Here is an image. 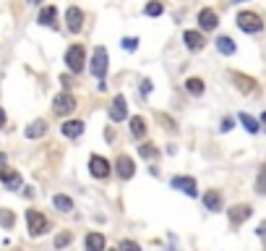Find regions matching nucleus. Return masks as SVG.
Instances as JSON below:
<instances>
[{"instance_id": "obj_15", "label": "nucleus", "mask_w": 266, "mask_h": 251, "mask_svg": "<svg viewBox=\"0 0 266 251\" xmlns=\"http://www.w3.org/2000/svg\"><path fill=\"white\" fill-rule=\"evenodd\" d=\"M183 42H186L188 50H201L204 48V37L199 32H186V34H183Z\"/></svg>"}, {"instance_id": "obj_20", "label": "nucleus", "mask_w": 266, "mask_h": 251, "mask_svg": "<svg viewBox=\"0 0 266 251\" xmlns=\"http://www.w3.org/2000/svg\"><path fill=\"white\" fill-rule=\"evenodd\" d=\"M204 204H206V210H212V212H219L222 210V196H219L217 191H209L204 196Z\"/></svg>"}, {"instance_id": "obj_5", "label": "nucleus", "mask_w": 266, "mask_h": 251, "mask_svg": "<svg viewBox=\"0 0 266 251\" xmlns=\"http://www.w3.org/2000/svg\"><path fill=\"white\" fill-rule=\"evenodd\" d=\"M89 173L94 176V178H107L110 176V162L105 157H99V154H94L89 160Z\"/></svg>"}, {"instance_id": "obj_3", "label": "nucleus", "mask_w": 266, "mask_h": 251, "mask_svg": "<svg viewBox=\"0 0 266 251\" xmlns=\"http://www.w3.org/2000/svg\"><path fill=\"white\" fill-rule=\"evenodd\" d=\"M107 50L105 48H97L94 50V58H91V74H94L97 78H105L107 74Z\"/></svg>"}, {"instance_id": "obj_36", "label": "nucleus", "mask_w": 266, "mask_h": 251, "mask_svg": "<svg viewBox=\"0 0 266 251\" xmlns=\"http://www.w3.org/2000/svg\"><path fill=\"white\" fill-rule=\"evenodd\" d=\"M3 123H5V112H3V110H0V126H3Z\"/></svg>"}, {"instance_id": "obj_12", "label": "nucleus", "mask_w": 266, "mask_h": 251, "mask_svg": "<svg viewBox=\"0 0 266 251\" xmlns=\"http://www.w3.org/2000/svg\"><path fill=\"white\" fill-rule=\"evenodd\" d=\"M115 168H118V176H120V178H133L136 165H133V160H131V157L120 154V157H118V162H115Z\"/></svg>"}, {"instance_id": "obj_21", "label": "nucleus", "mask_w": 266, "mask_h": 251, "mask_svg": "<svg viewBox=\"0 0 266 251\" xmlns=\"http://www.w3.org/2000/svg\"><path fill=\"white\" fill-rule=\"evenodd\" d=\"M217 50L222 52V55H233L235 52V42L230 40V37H219L217 40Z\"/></svg>"}, {"instance_id": "obj_33", "label": "nucleus", "mask_w": 266, "mask_h": 251, "mask_svg": "<svg viewBox=\"0 0 266 251\" xmlns=\"http://www.w3.org/2000/svg\"><path fill=\"white\" fill-rule=\"evenodd\" d=\"M233 126H235V123H233V118H225V120H222V131H230Z\"/></svg>"}, {"instance_id": "obj_26", "label": "nucleus", "mask_w": 266, "mask_h": 251, "mask_svg": "<svg viewBox=\"0 0 266 251\" xmlns=\"http://www.w3.org/2000/svg\"><path fill=\"white\" fill-rule=\"evenodd\" d=\"M138 154H141L144 160H154V157H157V150H154L152 144H141V146H138Z\"/></svg>"}, {"instance_id": "obj_18", "label": "nucleus", "mask_w": 266, "mask_h": 251, "mask_svg": "<svg viewBox=\"0 0 266 251\" xmlns=\"http://www.w3.org/2000/svg\"><path fill=\"white\" fill-rule=\"evenodd\" d=\"M55 16H57L55 6H44V8L39 10V24H42V26H55Z\"/></svg>"}, {"instance_id": "obj_27", "label": "nucleus", "mask_w": 266, "mask_h": 251, "mask_svg": "<svg viewBox=\"0 0 266 251\" xmlns=\"http://www.w3.org/2000/svg\"><path fill=\"white\" fill-rule=\"evenodd\" d=\"M0 222H3V228H13V212L0 210Z\"/></svg>"}, {"instance_id": "obj_4", "label": "nucleus", "mask_w": 266, "mask_h": 251, "mask_svg": "<svg viewBox=\"0 0 266 251\" xmlns=\"http://www.w3.org/2000/svg\"><path fill=\"white\" fill-rule=\"evenodd\" d=\"M238 26L243 29V32H248V34H256V32H261V18L256 16V14H251V10H246V14H240L238 16Z\"/></svg>"}, {"instance_id": "obj_22", "label": "nucleus", "mask_w": 266, "mask_h": 251, "mask_svg": "<svg viewBox=\"0 0 266 251\" xmlns=\"http://www.w3.org/2000/svg\"><path fill=\"white\" fill-rule=\"evenodd\" d=\"M52 204H55L60 212H71V210H73V202L68 199V196H63V194H57V196L52 199Z\"/></svg>"}, {"instance_id": "obj_13", "label": "nucleus", "mask_w": 266, "mask_h": 251, "mask_svg": "<svg viewBox=\"0 0 266 251\" xmlns=\"http://www.w3.org/2000/svg\"><path fill=\"white\" fill-rule=\"evenodd\" d=\"M0 180H3L8 188H18V186H21V176L16 173V170H10V168L0 170Z\"/></svg>"}, {"instance_id": "obj_8", "label": "nucleus", "mask_w": 266, "mask_h": 251, "mask_svg": "<svg viewBox=\"0 0 266 251\" xmlns=\"http://www.w3.org/2000/svg\"><path fill=\"white\" fill-rule=\"evenodd\" d=\"M125 112H128V102H125V97H115L112 105H110V118L118 123V120H125Z\"/></svg>"}, {"instance_id": "obj_11", "label": "nucleus", "mask_w": 266, "mask_h": 251, "mask_svg": "<svg viewBox=\"0 0 266 251\" xmlns=\"http://www.w3.org/2000/svg\"><path fill=\"white\" fill-rule=\"evenodd\" d=\"M217 14L214 10H209V8H204L201 14H199V26L204 29V32H212V29H217Z\"/></svg>"}, {"instance_id": "obj_32", "label": "nucleus", "mask_w": 266, "mask_h": 251, "mask_svg": "<svg viewBox=\"0 0 266 251\" xmlns=\"http://www.w3.org/2000/svg\"><path fill=\"white\" fill-rule=\"evenodd\" d=\"M256 186H259V188H256L259 194H266V168L261 170V176H259V184H256Z\"/></svg>"}, {"instance_id": "obj_40", "label": "nucleus", "mask_w": 266, "mask_h": 251, "mask_svg": "<svg viewBox=\"0 0 266 251\" xmlns=\"http://www.w3.org/2000/svg\"><path fill=\"white\" fill-rule=\"evenodd\" d=\"M233 3H246V0H233Z\"/></svg>"}, {"instance_id": "obj_17", "label": "nucleus", "mask_w": 266, "mask_h": 251, "mask_svg": "<svg viewBox=\"0 0 266 251\" xmlns=\"http://www.w3.org/2000/svg\"><path fill=\"white\" fill-rule=\"evenodd\" d=\"M24 134H26V139H39V136L47 134V123H44V120H34Z\"/></svg>"}, {"instance_id": "obj_2", "label": "nucleus", "mask_w": 266, "mask_h": 251, "mask_svg": "<svg viewBox=\"0 0 266 251\" xmlns=\"http://www.w3.org/2000/svg\"><path fill=\"white\" fill-rule=\"evenodd\" d=\"M84 48L81 44H73V48H68V52H65V63H68V68H71V74H78V71H84Z\"/></svg>"}, {"instance_id": "obj_37", "label": "nucleus", "mask_w": 266, "mask_h": 251, "mask_svg": "<svg viewBox=\"0 0 266 251\" xmlns=\"http://www.w3.org/2000/svg\"><path fill=\"white\" fill-rule=\"evenodd\" d=\"M26 3H31V6H37V3H42V0H26Z\"/></svg>"}, {"instance_id": "obj_30", "label": "nucleus", "mask_w": 266, "mask_h": 251, "mask_svg": "<svg viewBox=\"0 0 266 251\" xmlns=\"http://www.w3.org/2000/svg\"><path fill=\"white\" fill-rule=\"evenodd\" d=\"M120 251H141V246H138L136 241H123V244H120Z\"/></svg>"}, {"instance_id": "obj_9", "label": "nucleus", "mask_w": 266, "mask_h": 251, "mask_svg": "<svg viewBox=\"0 0 266 251\" xmlns=\"http://www.w3.org/2000/svg\"><path fill=\"white\" fill-rule=\"evenodd\" d=\"M251 207H248V204H235V207L233 210H230V225H240V222H246L248 218H251Z\"/></svg>"}, {"instance_id": "obj_19", "label": "nucleus", "mask_w": 266, "mask_h": 251, "mask_svg": "<svg viewBox=\"0 0 266 251\" xmlns=\"http://www.w3.org/2000/svg\"><path fill=\"white\" fill-rule=\"evenodd\" d=\"M233 82H238V89H240V92H246V94L256 89V82L248 78V76H243V74H233Z\"/></svg>"}, {"instance_id": "obj_25", "label": "nucleus", "mask_w": 266, "mask_h": 251, "mask_svg": "<svg viewBox=\"0 0 266 251\" xmlns=\"http://www.w3.org/2000/svg\"><path fill=\"white\" fill-rule=\"evenodd\" d=\"M131 134L133 136H144L146 134V123H144V118H131Z\"/></svg>"}, {"instance_id": "obj_6", "label": "nucleus", "mask_w": 266, "mask_h": 251, "mask_svg": "<svg viewBox=\"0 0 266 251\" xmlns=\"http://www.w3.org/2000/svg\"><path fill=\"white\" fill-rule=\"evenodd\" d=\"M55 112L57 116H68V112H73L76 110V97L73 94H60V97H55Z\"/></svg>"}, {"instance_id": "obj_38", "label": "nucleus", "mask_w": 266, "mask_h": 251, "mask_svg": "<svg viewBox=\"0 0 266 251\" xmlns=\"http://www.w3.org/2000/svg\"><path fill=\"white\" fill-rule=\"evenodd\" d=\"M0 165H5V154H0Z\"/></svg>"}, {"instance_id": "obj_29", "label": "nucleus", "mask_w": 266, "mask_h": 251, "mask_svg": "<svg viewBox=\"0 0 266 251\" xmlns=\"http://www.w3.org/2000/svg\"><path fill=\"white\" fill-rule=\"evenodd\" d=\"M159 14H162V3H157V0H154V3L146 6V16H159Z\"/></svg>"}, {"instance_id": "obj_23", "label": "nucleus", "mask_w": 266, "mask_h": 251, "mask_svg": "<svg viewBox=\"0 0 266 251\" xmlns=\"http://www.w3.org/2000/svg\"><path fill=\"white\" fill-rule=\"evenodd\" d=\"M240 123L246 126V131H251V134H256V131H259V120H256V118H251L248 112H240Z\"/></svg>"}, {"instance_id": "obj_31", "label": "nucleus", "mask_w": 266, "mask_h": 251, "mask_svg": "<svg viewBox=\"0 0 266 251\" xmlns=\"http://www.w3.org/2000/svg\"><path fill=\"white\" fill-rule=\"evenodd\" d=\"M120 44H123V50H136V44H138V40H136V37H125V40H123Z\"/></svg>"}, {"instance_id": "obj_34", "label": "nucleus", "mask_w": 266, "mask_h": 251, "mask_svg": "<svg viewBox=\"0 0 266 251\" xmlns=\"http://www.w3.org/2000/svg\"><path fill=\"white\" fill-rule=\"evenodd\" d=\"M256 233H259V238H264V241H266V222L259 225V230H256Z\"/></svg>"}, {"instance_id": "obj_28", "label": "nucleus", "mask_w": 266, "mask_h": 251, "mask_svg": "<svg viewBox=\"0 0 266 251\" xmlns=\"http://www.w3.org/2000/svg\"><path fill=\"white\" fill-rule=\"evenodd\" d=\"M71 241H73V236H71V233H60V236L55 238V248H63V246H68Z\"/></svg>"}, {"instance_id": "obj_10", "label": "nucleus", "mask_w": 266, "mask_h": 251, "mask_svg": "<svg viewBox=\"0 0 266 251\" xmlns=\"http://www.w3.org/2000/svg\"><path fill=\"white\" fill-rule=\"evenodd\" d=\"M172 188H178L183 194H188V196H196V180L193 178H186V176H178V178H172Z\"/></svg>"}, {"instance_id": "obj_1", "label": "nucleus", "mask_w": 266, "mask_h": 251, "mask_svg": "<svg viewBox=\"0 0 266 251\" xmlns=\"http://www.w3.org/2000/svg\"><path fill=\"white\" fill-rule=\"evenodd\" d=\"M26 225H29V233L31 236H42V233H47V218H44L42 212L37 210H26Z\"/></svg>"}, {"instance_id": "obj_35", "label": "nucleus", "mask_w": 266, "mask_h": 251, "mask_svg": "<svg viewBox=\"0 0 266 251\" xmlns=\"http://www.w3.org/2000/svg\"><path fill=\"white\" fill-rule=\"evenodd\" d=\"M141 92H144V94L152 92V82H144V84H141Z\"/></svg>"}, {"instance_id": "obj_24", "label": "nucleus", "mask_w": 266, "mask_h": 251, "mask_svg": "<svg viewBox=\"0 0 266 251\" xmlns=\"http://www.w3.org/2000/svg\"><path fill=\"white\" fill-rule=\"evenodd\" d=\"M186 89H188L191 94L199 97V94H204V82H201V78H188V82H186Z\"/></svg>"}, {"instance_id": "obj_7", "label": "nucleus", "mask_w": 266, "mask_h": 251, "mask_svg": "<svg viewBox=\"0 0 266 251\" xmlns=\"http://www.w3.org/2000/svg\"><path fill=\"white\" fill-rule=\"evenodd\" d=\"M65 21H68V29H71L73 34H78L81 29H84V14H81L78 8H68L65 10Z\"/></svg>"}, {"instance_id": "obj_39", "label": "nucleus", "mask_w": 266, "mask_h": 251, "mask_svg": "<svg viewBox=\"0 0 266 251\" xmlns=\"http://www.w3.org/2000/svg\"><path fill=\"white\" fill-rule=\"evenodd\" d=\"M261 123H264V126H266V112H264V116H261Z\"/></svg>"}, {"instance_id": "obj_14", "label": "nucleus", "mask_w": 266, "mask_h": 251, "mask_svg": "<svg viewBox=\"0 0 266 251\" xmlns=\"http://www.w3.org/2000/svg\"><path fill=\"white\" fill-rule=\"evenodd\" d=\"M60 131H63V136H71V139H76V136L84 134V123H81V120H65V123L60 126Z\"/></svg>"}, {"instance_id": "obj_16", "label": "nucleus", "mask_w": 266, "mask_h": 251, "mask_svg": "<svg viewBox=\"0 0 266 251\" xmlns=\"http://www.w3.org/2000/svg\"><path fill=\"white\" fill-rule=\"evenodd\" d=\"M86 251H105V236L102 233H89L86 236Z\"/></svg>"}]
</instances>
